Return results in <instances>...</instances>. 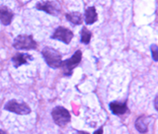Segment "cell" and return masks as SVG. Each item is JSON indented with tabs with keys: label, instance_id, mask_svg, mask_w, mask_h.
Returning <instances> with one entry per match:
<instances>
[{
	"label": "cell",
	"instance_id": "cell-6",
	"mask_svg": "<svg viewBox=\"0 0 158 134\" xmlns=\"http://www.w3.org/2000/svg\"><path fill=\"white\" fill-rule=\"evenodd\" d=\"M36 8L38 10H41V11H44L49 15H52V16H57L60 13V5L56 1L39 2L36 5Z\"/></svg>",
	"mask_w": 158,
	"mask_h": 134
},
{
	"label": "cell",
	"instance_id": "cell-2",
	"mask_svg": "<svg viewBox=\"0 0 158 134\" xmlns=\"http://www.w3.org/2000/svg\"><path fill=\"white\" fill-rule=\"evenodd\" d=\"M37 43L33 39L31 35H19L15 38L13 47L16 49H22V51H29V49H36Z\"/></svg>",
	"mask_w": 158,
	"mask_h": 134
},
{
	"label": "cell",
	"instance_id": "cell-19",
	"mask_svg": "<svg viewBox=\"0 0 158 134\" xmlns=\"http://www.w3.org/2000/svg\"><path fill=\"white\" fill-rule=\"evenodd\" d=\"M0 134H8L6 131H4L3 129H0Z\"/></svg>",
	"mask_w": 158,
	"mask_h": 134
},
{
	"label": "cell",
	"instance_id": "cell-16",
	"mask_svg": "<svg viewBox=\"0 0 158 134\" xmlns=\"http://www.w3.org/2000/svg\"><path fill=\"white\" fill-rule=\"evenodd\" d=\"M94 134H103V127H100L98 130L94 131Z\"/></svg>",
	"mask_w": 158,
	"mask_h": 134
},
{
	"label": "cell",
	"instance_id": "cell-8",
	"mask_svg": "<svg viewBox=\"0 0 158 134\" xmlns=\"http://www.w3.org/2000/svg\"><path fill=\"white\" fill-rule=\"evenodd\" d=\"M111 112L116 116H122L125 115L126 112H128V108L127 106V102L120 103V102H112L109 105Z\"/></svg>",
	"mask_w": 158,
	"mask_h": 134
},
{
	"label": "cell",
	"instance_id": "cell-3",
	"mask_svg": "<svg viewBox=\"0 0 158 134\" xmlns=\"http://www.w3.org/2000/svg\"><path fill=\"white\" fill-rule=\"evenodd\" d=\"M52 116L53 121L56 122V124H57L60 127H64L67 123H69V121L71 120L70 112H69L65 108L60 107V106L52 108Z\"/></svg>",
	"mask_w": 158,
	"mask_h": 134
},
{
	"label": "cell",
	"instance_id": "cell-11",
	"mask_svg": "<svg viewBox=\"0 0 158 134\" xmlns=\"http://www.w3.org/2000/svg\"><path fill=\"white\" fill-rule=\"evenodd\" d=\"M135 128L139 133H146L148 131V120L144 116H140L135 120Z\"/></svg>",
	"mask_w": 158,
	"mask_h": 134
},
{
	"label": "cell",
	"instance_id": "cell-4",
	"mask_svg": "<svg viewBox=\"0 0 158 134\" xmlns=\"http://www.w3.org/2000/svg\"><path fill=\"white\" fill-rule=\"evenodd\" d=\"M81 59H82V51H76L75 53L72 55V57L62 61L60 68H62L63 75L66 76V77L70 76L72 74L73 69L79 65Z\"/></svg>",
	"mask_w": 158,
	"mask_h": 134
},
{
	"label": "cell",
	"instance_id": "cell-14",
	"mask_svg": "<svg viewBox=\"0 0 158 134\" xmlns=\"http://www.w3.org/2000/svg\"><path fill=\"white\" fill-rule=\"evenodd\" d=\"M92 37V34L91 32L87 30L86 27H83L81 30V43L84 44H88L90 43V39Z\"/></svg>",
	"mask_w": 158,
	"mask_h": 134
},
{
	"label": "cell",
	"instance_id": "cell-13",
	"mask_svg": "<svg viewBox=\"0 0 158 134\" xmlns=\"http://www.w3.org/2000/svg\"><path fill=\"white\" fill-rule=\"evenodd\" d=\"M65 17L67 19V21H69L73 25H80L82 24V15L79 12H71V13H67L65 15Z\"/></svg>",
	"mask_w": 158,
	"mask_h": 134
},
{
	"label": "cell",
	"instance_id": "cell-1",
	"mask_svg": "<svg viewBox=\"0 0 158 134\" xmlns=\"http://www.w3.org/2000/svg\"><path fill=\"white\" fill-rule=\"evenodd\" d=\"M43 57L44 58L47 64L51 68H60L62 59H61V54L59 53L56 49H54L52 47H46L42 51Z\"/></svg>",
	"mask_w": 158,
	"mask_h": 134
},
{
	"label": "cell",
	"instance_id": "cell-9",
	"mask_svg": "<svg viewBox=\"0 0 158 134\" xmlns=\"http://www.w3.org/2000/svg\"><path fill=\"white\" fill-rule=\"evenodd\" d=\"M33 60V56L30 55L29 53H17L12 57V62L14 64V67H20L23 64H28L30 61Z\"/></svg>",
	"mask_w": 158,
	"mask_h": 134
},
{
	"label": "cell",
	"instance_id": "cell-10",
	"mask_svg": "<svg viewBox=\"0 0 158 134\" xmlns=\"http://www.w3.org/2000/svg\"><path fill=\"white\" fill-rule=\"evenodd\" d=\"M14 17L13 12L6 6H0V21L4 26L11 24Z\"/></svg>",
	"mask_w": 158,
	"mask_h": 134
},
{
	"label": "cell",
	"instance_id": "cell-5",
	"mask_svg": "<svg viewBox=\"0 0 158 134\" xmlns=\"http://www.w3.org/2000/svg\"><path fill=\"white\" fill-rule=\"evenodd\" d=\"M4 110L17 113L20 116H26L31 112V108H30L26 103L24 102H18L16 100H11L6 103V105L4 106Z\"/></svg>",
	"mask_w": 158,
	"mask_h": 134
},
{
	"label": "cell",
	"instance_id": "cell-18",
	"mask_svg": "<svg viewBox=\"0 0 158 134\" xmlns=\"http://www.w3.org/2000/svg\"><path fill=\"white\" fill-rule=\"evenodd\" d=\"M74 134H90V133H88L86 131H76Z\"/></svg>",
	"mask_w": 158,
	"mask_h": 134
},
{
	"label": "cell",
	"instance_id": "cell-15",
	"mask_svg": "<svg viewBox=\"0 0 158 134\" xmlns=\"http://www.w3.org/2000/svg\"><path fill=\"white\" fill-rule=\"evenodd\" d=\"M150 51L152 53V57L154 61H158V47L156 44H152L150 47Z\"/></svg>",
	"mask_w": 158,
	"mask_h": 134
},
{
	"label": "cell",
	"instance_id": "cell-12",
	"mask_svg": "<svg viewBox=\"0 0 158 134\" xmlns=\"http://www.w3.org/2000/svg\"><path fill=\"white\" fill-rule=\"evenodd\" d=\"M97 12L95 7H89L85 11V22L87 25H92L97 21Z\"/></svg>",
	"mask_w": 158,
	"mask_h": 134
},
{
	"label": "cell",
	"instance_id": "cell-17",
	"mask_svg": "<svg viewBox=\"0 0 158 134\" xmlns=\"http://www.w3.org/2000/svg\"><path fill=\"white\" fill-rule=\"evenodd\" d=\"M157 101H158V97L156 96L155 97V100H154V108H155V110L158 111V108H157Z\"/></svg>",
	"mask_w": 158,
	"mask_h": 134
},
{
	"label": "cell",
	"instance_id": "cell-7",
	"mask_svg": "<svg viewBox=\"0 0 158 134\" xmlns=\"http://www.w3.org/2000/svg\"><path fill=\"white\" fill-rule=\"evenodd\" d=\"M52 39H58L64 43L68 44L69 43L71 42V39H73V33L67 28L64 27H58L54 33L52 34Z\"/></svg>",
	"mask_w": 158,
	"mask_h": 134
}]
</instances>
